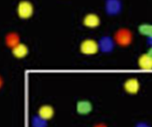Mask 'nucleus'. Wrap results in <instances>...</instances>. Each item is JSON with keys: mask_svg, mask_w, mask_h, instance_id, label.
Wrapping results in <instances>:
<instances>
[{"mask_svg": "<svg viewBox=\"0 0 152 127\" xmlns=\"http://www.w3.org/2000/svg\"><path fill=\"white\" fill-rule=\"evenodd\" d=\"M34 13V6L28 1H22L18 5V14L21 19H29Z\"/></svg>", "mask_w": 152, "mask_h": 127, "instance_id": "obj_3", "label": "nucleus"}, {"mask_svg": "<svg viewBox=\"0 0 152 127\" xmlns=\"http://www.w3.org/2000/svg\"><path fill=\"white\" fill-rule=\"evenodd\" d=\"M83 24L89 28H95L99 25L100 19L98 15L94 13H90V14H87L84 18Z\"/></svg>", "mask_w": 152, "mask_h": 127, "instance_id": "obj_7", "label": "nucleus"}, {"mask_svg": "<svg viewBox=\"0 0 152 127\" xmlns=\"http://www.w3.org/2000/svg\"><path fill=\"white\" fill-rule=\"evenodd\" d=\"M93 127H107V126L106 124H104V123H98Z\"/></svg>", "mask_w": 152, "mask_h": 127, "instance_id": "obj_12", "label": "nucleus"}, {"mask_svg": "<svg viewBox=\"0 0 152 127\" xmlns=\"http://www.w3.org/2000/svg\"><path fill=\"white\" fill-rule=\"evenodd\" d=\"M123 89L129 95H136L141 89V83L137 78L132 77L125 81Z\"/></svg>", "mask_w": 152, "mask_h": 127, "instance_id": "obj_4", "label": "nucleus"}, {"mask_svg": "<svg viewBox=\"0 0 152 127\" xmlns=\"http://www.w3.org/2000/svg\"><path fill=\"white\" fill-rule=\"evenodd\" d=\"M147 53H148L151 56H152V46L151 47H150V49L148 50V52H147Z\"/></svg>", "mask_w": 152, "mask_h": 127, "instance_id": "obj_14", "label": "nucleus"}, {"mask_svg": "<svg viewBox=\"0 0 152 127\" xmlns=\"http://www.w3.org/2000/svg\"><path fill=\"white\" fill-rule=\"evenodd\" d=\"M114 41L120 46L125 47L131 45L133 41V33L128 28H121L114 33Z\"/></svg>", "mask_w": 152, "mask_h": 127, "instance_id": "obj_1", "label": "nucleus"}, {"mask_svg": "<svg viewBox=\"0 0 152 127\" xmlns=\"http://www.w3.org/2000/svg\"><path fill=\"white\" fill-rule=\"evenodd\" d=\"M92 109L91 104L88 101H81L78 102L77 106V110L80 114H88Z\"/></svg>", "mask_w": 152, "mask_h": 127, "instance_id": "obj_10", "label": "nucleus"}, {"mask_svg": "<svg viewBox=\"0 0 152 127\" xmlns=\"http://www.w3.org/2000/svg\"><path fill=\"white\" fill-rule=\"evenodd\" d=\"M138 67L142 70H152V56L148 53L140 55L138 58Z\"/></svg>", "mask_w": 152, "mask_h": 127, "instance_id": "obj_5", "label": "nucleus"}, {"mask_svg": "<svg viewBox=\"0 0 152 127\" xmlns=\"http://www.w3.org/2000/svg\"><path fill=\"white\" fill-rule=\"evenodd\" d=\"M138 31L141 34L147 36L149 38L152 39V25L150 24H142L139 25Z\"/></svg>", "mask_w": 152, "mask_h": 127, "instance_id": "obj_11", "label": "nucleus"}, {"mask_svg": "<svg viewBox=\"0 0 152 127\" xmlns=\"http://www.w3.org/2000/svg\"><path fill=\"white\" fill-rule=\"evenodd\" d=\"M99 51V44L92 39H86L80 44V52L86 55H92Z\"/></svg>", "mask_w": 152, "mask_h": 127, "instance_id": "obj_2", "label": "nucleus"}, {"mask_svg": "<svg viewBox=\"0 0 152 127\" xmlns=\"http://www.w3.org/2000/svg\"><path fill=\"white\" fill-rule=\"evenodd\" d=\"M55 114L53 107L50 105H42L41 106L38 110V116L40 119L42 120H49L53 118Z\"/></svg>", "mask_w": 152, "mask_h": 127, "instance_id": "obj_6", "label": "nucleus"}, {"mask_svg": "<svg viewBox=\"0 0 152 127\" xmlns=\"http://www.w3.org/2000/svg\"><path fill=\"white\" fill-rule=\"evenodd\" d=\"M3 84H4V80H3V78H2V76L0 75V89L3 87Z\"/></svg>", "mask_w": 152, "mask_h": 127, "instance_id": "obj_13", "label": "nucleus"}, {"mask_svg": "<svg viewBox=\"0 0 152 127\" xmlns=\"http://www.w3.org/2000/svg\"><path fill=\"white\" fill-rule=\"evenodd\" d=\"M28 54V47L25 45L20 43L12 48V54L16 58H24Z\"/></svg>", "mask_w": 152, "mask_h": 127, "instance_id": "obj_8", "label": "nucleus"}, {"mask_svg": "<svg viewBox=\"0 0 152 127\" xmlns=\"http://www.w3.org/2000/svg\"><path fill=\"white\" fill-rule=\"evenodd\" d=\"M138 127H149L148 126H146L145 124H140L139 126H138Z\"/></svg>", "mask_w": 152, "mask_h": 127, "instance_id": "obj_15", "label": "nucleus"}, {"mask_svg": "<svg viewBox=\"0 0 152 127\" xmlns=\"http://www.w3.org/2000/svg\"><path fill=\"white\" fill-rule=\"evenodd\" d=\"M5 43L9 47L13 48L20 44V35L16 33H9L5 37Z\"/></svg>", "mask_w": 152, "mask_h": 127, "instance_id": "obj_9", "label": "nucleus"}]
</instances>
